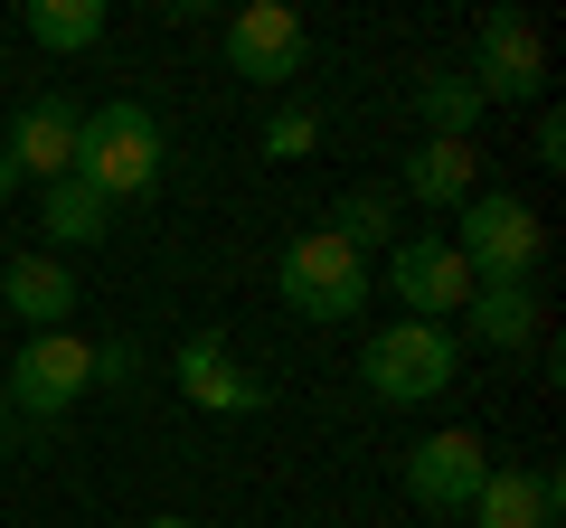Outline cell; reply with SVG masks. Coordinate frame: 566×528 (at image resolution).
Masks as SVG:
<instances>
[{"label": "cell", "mask_w": 566, "mask_h": 528, "mask_svg": "<svg viewBox=\"0 0 566 528\" xmlns=\"http://www.w3.org/2000/svg\"><path fill=\"white\" fill-rule=\"evenodd\" d=\"M76 180L104 189L114 208L123 199H151V189H161V114L133 104V95L95 104V114L76 123Z\"/></svg>", "instance_id": "6da1fadb"}, {"label": "cell", "mask_w": 566, "mask_h": 528, "mask_svg": "<svg viewBox=\"0 0 566 528\" xmlns=\"http://www.w3.org/2000/svg\"><path fill=\"white\" fill-rule=\"evenodd\" d=\"M359 378L378 387L387 406H434L453 378H463V340L444 321H387L378 340L359 349Z\"/></svg>", "instance_id": "7a4b0ae2"}, {"label": "cell", "mask_w": 566, "mask_h": 528, "mask_svg": "<svg viewBox=\"0 0 566 528\" xmlns=\"http://www.w3.org/2000/svg\"><path fill=\"white\" fill-rule=\"evenodd\" d=\"M453 255L472 264V284H528L547 255V226L528 199H510V189H472L463 199V226H453Z\"/></svg>", "instance_id": "3957f363"}, {"label": "cell", "mask_w": 566, "mask_h": 528, "mask_svg": "<svg viewBox=\"0 0 566 528\" xmlns=\"http://www.w3.org/2000/svg\"><path fill=\"white\" fill-rule=\"evenodd\" d=\"M274 284H283V303L303 311V321H359V311H368V255L340 245L331 226H312V236L283 245Z\"/></svg>", "instance_id": "277c9868"}, {"label": "cell", "mask_w": 566, "mask_h": 528, "mask_svg": "<svg viewBox=\"0 0 566 528\" xmlns=\"http://www.w3.org/2000/svg\"><path fill=\"white\" fill-rule=\"evenodd\" d=\"M0 397H10L29 425L85 406V397H95V340H76V330H29V349L0 368Z\"/></svg>", "instance_id": "5b68a950"}, {"label": "cell", "mask_w": 566, "mask_h": 528, "mask_svg": "<svg viewBox=\"0 0 566 528\" xmlns=\"http://www.w3.org/2000/svg\"><path fill=\"white\" fill-rule=\"evenodd\" d=\"M387 293L406 303V321H463V303H472V264L453 255V236H397L387 245Z\"/></svg>", "instance_id": "8992f818"}, {"label": "cell", "mask_w": 566, "mask_h": 528, "mask_svg": "<svg viewBox=\"0 0 566 528\" xmlns=\"http://www.w3.org/2000/svg\"><path fill=\"white\" fill-rule=\"evenodd\" d=\"M463 76L482 85V104H538L547 95V39H538V20H528V10H491Z\"/></svg>", "instance_id": "52a82bcc"}, {"label": "cell", "mask_w": 566, "mask_h": 528, "mask_svg": "<svg viewBox=\"0 0 566 528\" xmlns=\"http://www.w3.org/2000/svg\"><path fill=\"white\" fill-rule=\"evenodd\" d=\"M312 57V29L283 10V0H245L237 20H227V66H237L245 85H293Z\"/></svg>", "instance_id": "ba28073f"}, {"label": "cell", "mask_w": 566, "mask_h": 528, "mask_svg": "<svg viewBox=\"0 0 566 528\" xmlns=\"http://www.w3.org/2000/svg\"><path fill=\"white\" fill-rule=\"evenodd\" d=\"M482 482H491V453H482V434H463V425L424 434V444L406 453V500L416 509H472Z\"/></svg>", "instance_id": "9c48e42d"}, {"label": "cell", "mask_w": 566, "mask_h": 528, "mask_svg": "<svg viewBox=\"0 0 566 528\" xmlns=\"http://www.w3.org/2000/svg\"><path fill=\"white\" fill-rule=\"evenodd\" d=\"M76 104L66 95H29L20 114H10V133H0V151H10V161H20V180H66V170H76Z\"/></svg>", "instance_id": "30bf717a"}, {"label": "cell", "mask_w": 566, "mask_h": 528, "mask_svg": "<svg viewBox=\"0 0 566 528\" xmlns=\"http://www.w3.org/2000/svg\"><path fill=\"white\" fill-rule=\"evenodd\" d=\"M170 368H180V397H189V406H208V415H264V406H274V387H264V378H245V368L227 359V340H218V330L180 340V359H170Z\"/></svg>", "instance_id": "8fae6325"}, {"label": "cell", "mask_w": 566, "mask_h": 528, "mask_svg": "<svg viewBox=\"0 0 566 528\" xmlns=\"http://www.w3.org/2000/svg\"><path fill=\"white\" fill-rule=\"evenodd\" d=\"M76 303H85L76 274H66V255H48V245L0 264V311H20L29 330H66V321H76Z\"/></svg>", "instance_id": "7c38bea8"}, {"label": "cell", "mask_w": 566, "mask_h": 528, "mask_svg": "<svg viewBox=\"0 0 566 528\" xmlns=\"http://www.w3.org/2000/svg\"><path fill=\"white\" fill-rule=\"evenodd\" d=\"M557 509H566L557 472H491L472 490V528H557Z\"/></svg>", "instance_id": "4fadbf2b"}, {"label": "cell", "mask_w": 566, "mask_h": 528, "mask_svg": "<svg viewBox=\"0 0 566 528\" xmlns=\"http://www.w3.org/2000/svg\"><path fill=\"white\" fill-rule=\"evenodd\" d=\"M472 189H482V151L472 142H416L397 170V199H416V208H463Z\"/></svg>", "instance_id": "5bb4252c"}, {"label": "cell", "mask_w": 566, "mask_h": 528, "mask_svg": "<svg viewBox=\"0 0 566 528\" xmlns=\"http://www.w3.org/2000/svg\"><path fill=\"white\" fill-rule=\"evenodd\" d=\"M114 218H123V208L104 199V189H85L76 170L39 189V226H48V255H76V245H104V236H114Z\"/></svg>", "instance_id": "9a60e30c"}, {"label": "cell", "mask_w": 566, "mask_h": 528, "mask_svg": "<svg viewBox=\"0 0 566 528\" xmlns=\"http://www.w3.org/2000/svg\"><path fill=\"white\" fill-rule=\"evenodd\" d=\"M482 85L463 76V66H424L416 76V123H424V142H472L482 133Z\"/></svg>", "instance_id": "2e32d148"}, {"label": "cell", "mask_w": 566, "mask_h": 528, "mask_svg": "<svg viewBox=\"0 0 566 528\" xmlns=\"http://www.w3.org/2000/svg\"><path fill=\"white\" fill-rule=\"evenodd\" d=\"M463 330L482 349H528L538 340V284H472V303H463Z\"/></svg>", "instance_id": "e0dca14e"}, {"label": "cell", "mask_w": 566, "mask_h": 528, "mask_svg": "<svg viewBox=\"0 0 566 528\" xmlns=\"http://www.w3.org/2000/svg\"><path fill=\"white\" fill-rule=\"evenodd\" d=\"M20 29H29L39 47H57V57H76V47L104 39V0H29Z\"/></svg>", "instance_id": "ac0fdd59"}, {"label": "cell", "mask_w": 566, "mask_h": 528, "mask_svg": "<svg viewBox=\"0 0 566 528\" xmlns=\"http://www.w3.org/2000/svg\"><path fill=\"white\" fill-rule=\"evenodd\" d=\"M331 236L340 245H387L397 236V189H378V180H359V189H340V199H331Z\"/></svg>", "instance_id": "d6986e66"}, {"label": "cell", "mask_w": 566, "mask_h": 528, "mask_svg": "<svg viewBox=\"0 0 566 528\" xmlns=\"http://www.w3.org/2000/svg\"><path fill=\"white\" fill-rule=\"evenodd\" d=\"M312 142H322V114H312V104H274V114H264V151H274V161H312Z\"/></svg>", "instance_id": "ffe728a7"}, {"label": "cell", "mask_w": 566, "mask_h": 528, "mask_svg": "<svg viewBox=\"0 0 566 528\" xmlns=\"http://www.w3.org/2000/svg\"><path fill=\"white\" fill-rule=\"evenodd\" d=\"M133 378H142V349L133 340H104L95 349V387H133Z\"/></svg>", "instance_id": "44dd1931"}, {"label": "cell", "mask_w": 566, "mask_h": 528, "mask_svg": "<svg viewBox=\"0 0 566 528\" xmlns=\"http://www.w3.org/2000/svg\"><path fill=\"white\" fill-rule=\"evenodd\" d=\"M538 161H547V170H566V114H557V104L538 114Z\"/></svg>", "instance_id": "7402d4cb"}, {"label": "cell", "mask_w": 566, "mask_h": 528, "mask_svg": "<svg viewBox=\"0 0 566 528\" xmlns=\"http://www.w3.org/2000/svg\"><path fill=\"white\" fill-rule=\"evenodd\" d=\"M20 199V161H10V151H0V208Z\"/></svg>", "instance_id": "603a6c76"}, {"label": "cell", "mask_w": 566, "mask_h": 528, "mask_svg": "<svg viewBox=\"0 0 566 528\" xmlns=\"http://www.w3.org/2000/svg\"><path fill=\"white\" fill-rule=\"evenodd\" d=\"M151 528H189V519H180V509H170V519H151Z\"/></svg>", "instance_id": "cb8c5ba5"}]
</instances>
